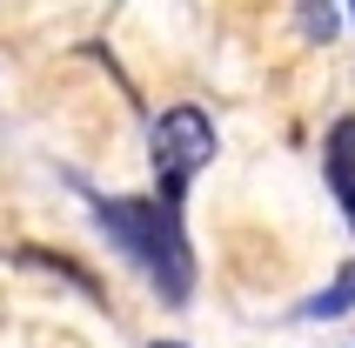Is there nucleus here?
I'll return each mask as SVG.
<instances>
[{
    "mask_svg": "<svg viewBox=\"0 0 355 348\" xmlns=\"http://www.w3.org/2000/svg\"><path fill=\"white\" fill-rule=\"evenodd\" d=\"M94 214H101V234L148 275V288H155L168 308H181V302L195 295V248H188L181 208H168L155 194H101Z\"/></svg>",
    "mask_w": 355,
    "mask_h": 348,
    "instance_id": "obj_1",
    "label": "nucleus"
},
{
    "mask_svg": "<svg viewBox=\"0 0 355 348\" xmlns=\"http://www.w3.org/2000/svg\"><path fill=\"white\" fill-rule=\"evenodd\" d=\"M349 308H355V268H342L336 288H322V295H309V302H302V315H309V322H336V315H349Z\"/></svg>",
    "mask_w": 355,
    "mask_h": 348,
    "instance_id": "obj_4",
    "label": "nucleus"
},
{
    "mask_svg": "<svg viewBox=\"0 0 355 348\" xmlns=\"http://www.w3.org/2000/svg\"><path fill=\"white\" fill-rule=\"evenodd\" d=\"M148 161H155V201L181 208L188 188H195V174L215 161V121L201 114V107H168V114H155V128H148Z\"/></svg>",
    "mask_w": 355,
    "mask_h": 348,
    "instance_id": "obj_2",
    "label": "nucleus"
},
{
    "mask_svg": "<svg viewBox=\"0 0 355 348\" xmlns=\"http://www.w3.org/2000/svg\"><path fill=\"white\" fill-rule=\"evenodd\" d=\"M302 34L329 40V34H336V7H329V0H302Z\"/></svg>",
    "mask_w": 355,
    "mask_h": 348,
    "instance_id": "obj_5",
    "label": "nucleus"
},
{
    "mask_svg": "<svg viewBox=\"0 0 355 348\" xmlns=\"http://www.w3.org/2000/svg\"><path fill=\"white\" fill-rule=\"evenodd\" d=\"M322 168H329V188H336L342 214H349V228H355V114H342L336 128H329V141H322Z\"/></svg>",
    "mask_w": 355,
    "mask_h": 348,
    "instance_id": "obj_3",
    "label": "nucleus"
},
{
    "mask_svg": "<svg viewBox=\"0 0 355 348\" xmlns=\"http://www.w3.org/2000/svg\"><path fill=\"white\" fill-rule=\"evenodd\" d=\"M155 348H188V342H155Z\"/></svg>",
    "mask_w": 355,
    "mask_h": 348,
    "instance_id": "obj_6",
    "label": "nucleus"
}]
</instances>
